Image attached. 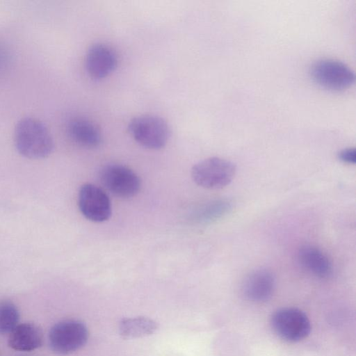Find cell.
<instances>
[{
	"instance_id": "9c48e42d",
	"label": "cell",
	"mask_w": 356,
	"mask_h": 356,
	"mask_svg": "<svg viewBox=\"0 0 356 356\" xmlns=\"http://www.w3.org/2000/svg\"><path fill=\"white\" fill-rule=\"evenodd\" d=\"M275 286L273 273L267 269L259 268L252 270L245 277L241 284V293L248 300L263 302L271 297Z\"/></svg>"
},
{
	"instance_id": "e0dca14e",
	"label": "cell",
	"mask_w": 356,
	"mask_h": 356,
	"mask_svg": "<svg viewBox=\"0 0 356 356\" xmlns=\"http://www.w3.org/2000/svg\"><path fill=\"white\" fill-rule=\"evenodd\" d=\"M355 154L356 152L354 148H346L339 152L338 158L344 163L355 164L356 159Z\"/></svg>"
},
{
	"instance_id": "4fadbf2b",
	"label": "cell",
	"mask_w": 356,
	"mask_h": 356,
	"mask_svg": "<svg viewBox=\"0 0 356 356\" xmlns=\"http://www.w3.org/2000/svg\"><path fill=\"white\" fill-rule=\"evenodd\" d=\"M67 133L73 141L85 147H97L102 142L99 129L86 119L72 120L67 126Z\"/></svg>"
},
{
	"instance_id": "2e32d148",
	"label": "cell",
	"mask_w": 356,
	"mask_h": 356,
	"mask_svg": "<svg viewBox=\"0 0 356 356\" xmlns=\"http://www.w3.org/2000/svg\"><path fill=\"white\" fill-rule=\"evenodd\" d=\"M19 314L14 304L0 302V334L10 333L17 325Z\"/></svg>"
},
{
	"instance_id": "5bb4252c",
	"label": "cell",
	"mask_w": 356,
	"mask_h": 356,
	"mask_svg": "<svg viewBox=\"0 0 356 356\" xmlns=\"http://www.w3.org/2000/svg\"><path fill=\"white\" fill-rule=\"evenodd\" d=\"M231 209L232 204L229 200H214L199 207L193 213L192 218L198 223H210L227 214Z\"/></svg>"
},
{
	"instance_id": "6da1fadb",
	"label": "cell",
	"mask_w": 356,
	"mask_h": 356,
	"mask_svg": "<svg viewBox=\"0 0 356 356\" xmlns=\"http://www.w3.org/2000/svg\"><path fill=\"white\" fill-rule=\"evenodd\" d=\"M14 142L17 152L23 156L31 159L48 156L54 149L53 139L42 122L26 117L16 124Z\"/></svg>"
},
{
	"instance_id": "7c38bea8",
	"label": "cell",
	"mask_w": 356,
	"mask_h": 356,
	"mask_svg": "<svg viewBox=\"0 0 356 356\" xmlns=\"http://www.w3.org/2000/svg\"><path fill=\"white\" fill-rule=\"evenodd\" d=\"M43 342L41 329L35 324H18L10 332L9 346L19 351H32L40 347Z\"/></svg>"
},
{
	"instance_id": "30bf717a",
	"label": "cell",
	"mask_w": 356,
	"mask_h": 356,
	"mask_svg": "<svg viewBox=\"0 0 356 356\" xmlns=\"http://www.w3.org/2000/svg\"><path fill=\"white\" fill-rule=\"evenodd\" d=\"M118 58L115 53L108 46L96 43L88 49L85 60L88 74L95 79L109 75L116 67Z\"/></svg>"
},
{
	"instance_id": "7a4b0ae2",
	"label": "cell",
	"mask_w": 356,
	"mask_h": 356,
	"mask_svg": "<svg viewBox=\"0 0 356 356\" xmlns=\"http://www.w3.org/2000/svg\"><path fill=\"white\" fill-rule=\"evenodd\" d=\"M309 74L318 86L332 91L346 90L355 81V72L348 65L330 58L315 61L310 67Z\"/></svg>"
},
{
	"instance_id": "ac0fdd59",
	"label": "cell",
	"mask_w": 356,
	"mask_h": 356,
	"mask_svg": "<svg viewBox=\"0 0 356 356\" xmlns=\"http://www.w3.org/2000/svg\"><path fill=\"white\" fill-rule=\"evenodd\" d=\"M7 63V54L4 49L0 47V74Z\"/></svg>"
},
{
	"instance_id": "8fae6325",
	"label": "cell",
	"mask_w": 356,
	"mask_h": 356,
	"mask_svg": "<svg viewBox=\"0 0 356 356\" xmlns=\"http://www.w3.org/2000/svg\"><path fill=\"white\" fill-rule=\"evenodd\" d=\"M297 258L304 269L316 277H327L332 273L330 260L316 247L311 245L301 246L298 251Z\"/></svg>"
},
{
	"instance_id": "9a60e30c",
	"label": "cell",
	"mask_w": 356,
	"mask_h": 356,
	"mask_svg": "<svg viewBox=\"0 0 356 356\" xmlns=\"http://www.w3.org/2000/svg\"><path fill=\"white\" fill-rule=\"evenodd\" d=\"M157 323L146 317L124 318L120 323V333L124 338H136L154 333Z\"/></svg>"
},
{
	"instance_id": "52a82bcc",
	"label": "cell",
	"mask_w": 356,
	"mask_h": 356,
	"mask_svg": "<svg viewBox=\"0 0 356 356\" xmlns=\"http://www.w3.org/2000/svg\"><path fill=\"white\" fill-rule=\"evenodd\" d=\"M86 325L76 320H66L55 324L49 331V342L58 354H69L81 348L87 342Z\"/></svg>"
},
{
	"instance_id": "3957f363",
	"label": "cell",
	"mask_w": 356,
	"mask_h": 356,
	"mask_svg": "<svg viewBox=\"0 0 356 356\" xmlns=\"http://www.w3.org/2000/svg\"><path fill=\"white\" fill-rule=\"evenodd\" d=\"M236 165L225 159L209 157L195 164L191 176L194 182L204 188L220 189L229 185L234 178Z\"/></svg>"
},
{
	"instance_id": "5b68a950",
	"label": "cell",
	"mask_w": 356,
	"mask_h": 356,
	"mask_svg": "<svg viewBox=\"0 0 356 356\" xmlns=\"http://www.w3.org/2000/svg\"><path fill=\"white\" fill-rule=\"evenodd\" d=\"M270 325L274 332L288 342H298L310 333L311 323L307 316L300 309L284 307L272 316Z\"/></svg>"
},
{
	"instance_id": "8992f818",
	"label": "cell",
	"mask_w": 356,
	"mask_h": 356,
	"mask_svg": "<svg viewBox=\"0 0 356 356\" xmlns=\"http://www.w3.org/2000/svg\"><path fill=\"white\" fill-rule=\"evenodd\" d=\"M99 178L106 190L120 198L134 197L141 187L138 175L122 164L110 163L104 165L99 172Z\"/></svg>"
},
{
	"instance_id": "277c9868",
	"label": "cell",
	"mask_w": 356,
	"mask_h": 356,
	"mask_svg": "<svg viewBox=\"0 0 356 356\" xmlns=\"http://www.w3.org/2000/svg\"><path fill=\"white\" fill-rule=\"evenodd\" d=\"M129 131L134 140L149 149H160L168 141L170 131L167 122L160 117L143 115L133 118Z\"/></svg>"
},
{
	"instance_id": "ba28073f",
	"label": "cell",
	"mask_w": 356,
	"mask_h": 356,
	"mask_svg": "<svg viewBox=\"0 0 356 356\" xmlns=\"http://www.w3.org/2000/svg\"><path fill=\"white\" fill-rule=\"evenodd\" d=\"M78 205L82 215L95 222L106 221L112 213L108 195L101 188L92 184H85L80 188Z\"/></svg>"
}]
</instances>
